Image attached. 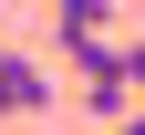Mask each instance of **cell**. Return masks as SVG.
I'll use <instances>...</instances> for the list:
<instances>
[{"label":"cell","mask_w":145,"mask_h":135,"mask_svg":"<svg viewBox=\"0 0 145 135\" xmlns=\"http://www.w3.org/2000/svg\"><path fill=\"white\" fill-rule=\"evenodd\" d=\"M52 42H62V52L114 42V0H52Z\"/></svg>","instance_id":"7a4b0ae2"},{"label":"cell","mask_w":145,"mask_h":135,"mask_svg":"<svg viewBox=\"0 0 145 135\" xmlns=\"http://www.w3.org/2000/svg\"><path fill=\"white\" fill-rule=\"evenodd\" d=\"M52 104V83H42V63H31L21 42H0V114H42Z\"/></svg>","instance_id":"6da1fadb"},{"label":"cell","mask_w":145,"mask_h":135,"mask_svg":"<svg viewBox=\"0 0 145 135\" xmlns=\"http://www.w3.org/2000/svg\"><path fill=\"white\" fill-rule=\"evenodd\" d=\"M104 135H145V114H124V125H104Z\"/></svg>","instance_id":"277c9868"},{"label":"cell","mask_w":145,"mask_h":135,"mask_svg":"<svg viewBox=\"0 0 145 135\" xmlns=\"http://www.w3.org/2000/svg\"><path fill=\"white\" fill-rule=\"evenodd\" d=\"M124 63H135V104H145V42H124Z\"/></svg>","instance_id":"3957f363"}]
</instances>
